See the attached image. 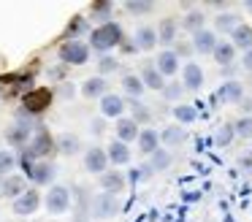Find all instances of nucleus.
Instances as JSON below:
<instances>
[{
  "label": "nucleus",
  "instance_id": "nucleus-30",
  "mask_svg": "<svg viewBox=\"0 0 252 222\" xmlns=\"http://www.w3.org/2000/svg\"><path fill=\"white\" fill-rule=\"evenodd\" d=\"M125 106L130 108V119L138 125V127L152 122V111H149L147 103H141V100H125Z\"/></svg>",
  "mask_w": 252,
  "mask_h": 222
},
{
  "label": "nucleus",
  "instance_id": "nucleus-26",
  "mask_svg": "<svg viewBox=\"0 0 252 222\" xmlns=\"http://www.w3.org/2000/svg\"><path fill=\"white\" fill-rule=\"evenodd\" d=\"M55 149L60 152L63 157H73V155H79V149H82V138L73 135V133H63L60 138L55 141Z\"/></svg>",
  "mask_w": 252,
  "mask_h": 222
},
{
  "label": "nucleus",
  "instance_id": "nucleus-1",
  "mask_svg": "<svg viewBox=\"0 0 252 222\" xmlns=\"http://www.w3.org/2000/svg\"><path fill=\"white\" fill-rule=\"evenodd\" d=\"M125 41L122 35V27L117 22H106V25H98L93 32H90V49H95L98 54H109L111 49H117L120 43Z\"/></svg>",
  "mask_w": 252,
  "mask_h": 222
},
{
  "label": "nucleus",
  "instance_id": "nucleus-11",
  "mask_svg": "<svg viewBox=\"0 0 252 222\" xmlns=\"http://www.w3.org/2000/svg\"><path fill=\"white\" fill-rule=\"evenodd\" d=\"M155 68H158V73L163 76V79H174L182 65H179V57L174 54V49H163V52L158 54V60H155Z\"/></svg>",
  "mask_w": 252,
  "mask_h": 222
},
{
  "label": "nucleus",
  "instance_id": "nucleus-48",
  "mask_svg": "<svg viewBox=\"0 0 252 222\" xmlns=\"http://www.w3.org/2000/svg\"><path fill=\"white\" fill-rule=\"evenodd\" d=\"M241 65H244L247 73H252V49H250V52H244V57H241Z\"/></svg>",
  "mask_w": 252,
  "mask_h": 222
},
{
  "label": "nucleus",
  "instance_id": "nucleus-10",
  "mask_svg": "<svg viewBox=\"0 0 252 222\" xmlns=\"http://www.w3.org/2000/svg\"><path fill=\"white\" fill-rule=\"evenodd\" d=\"M106 168H109V157H106V149L103 146H90L87 152H84V171L90 173H106Z\"/></svg>",
  "mask_w": 252,
  "mask_h": 222
},
{
  "label": "nucleus",
  "instance_id": "nucleus-13",
  "mask_svg": "<svg viewBox=\"0 0 252 222\" xmlns=\"http://www.w3.org/2000/svg\"><path fill=\"white\" fill-rule=\"evenodd\" d=\"M241 97H244V84L236 79H228L220 84L217 95L212 97V100H220V103H241Z\"/></svg>",
  "mask_w": 252,
  "mask_h": 222
},
{
  "label": "nucleus",
  "instance_id": "nucleus-28",
  "mask_svg": "<svg viewBox=\"0 0 252 222\" xmlns=\"http://www.w3.org/2000/svg\"><path fill=\"white\" fill-rule=\"evenodd\" d=\"M144 81L138 79V73H125L122 76V92L127 95V100H141V95H144Z\"/></svg>",
  "mask_w": 252,
  "mask_h": 222
},
{
  "label": "nucleus",
  "instance_id": "nucleus-47",
  "mask_svg": "<svg viewBox=\"0 0 252 222\" xmlns=\"http://www.w3.org/2000/svg\"><path fill=\"white\" fill-rule=\"evenodd\" d=\"M120 49H122L125 54H136V52H138L136 43H133V38H130V41H122V43H120Z\"/></svg>",
  "mask_w": 252,
  "mask_h": 222
},
{
  "label": "nucleus",
  "instance_id": "nucleus-29",
  "mask_svg": "<svg viewBox=\"0 0 252 222\" xmlns=\"http://www.w3.org/2000/svg\"><path fill=\"white\" fill-rule=\"evenodd\" d=\"M230 43H233V49H241V52H250V49H252V27L241 22V25L236 27L233 32H230Z\"/></svg>",
  "mask_w": 252,
  "mask_h": 222
},
{
  "label": "nucleus",
  "instance_id": "nucleus-51",
  "mask_svg": "<svg viewBox=\"0 0 252 222\" xmlns=\"http://www.w3.org/2000/svg\"><path fill=\"white\" fill-rule=\"evenodd\" d=\"M49 76H52V79H60V76H65V68H63V65H60V68L49 70Z\"/></svg>",
  "mask_w": 252,
  "mask_h": 222
},
{
  "label": "nucleus",
  "instance_id": "nucleus-18",
  "mask_svg": "<svg viewBox=\"0 0 252 222\" xmlns=\"http://www.w3.org/2000/svg\"><path fill=\"white\" fill-rule=\"evenodd\" d=\"M133 43H136L138 52H152L158 46V30L149 25H141L136 32H133Z\"/></svg>",
  "mask_w": 252,
  "mask_h": 222
},
{
  "label": "nucleus",
  "instance_id": "nucleus-46",
  "mask_svg": "<svg viewBox=\"0 0 252 222\" xmlns=\"http://www.w3.org/2000/svg\"><path fill=\"white\" fill-rule=\"evenodd\" d=\"M103 125H106V119H103V117H98V119H93V125H90V127H93V133H95V135H100V133H103Z\"/></svg>",
  "mask_w": 252,
  "mask_h": 222
},
{
  "label": "nucleus",
  "instance_id": "nucleus-45",
  "mask_svg": "<svg viewBox=\"0 0 252 222\" xmlns=\"http://www.w3.org/2000/svg\"><path fill=\"white\" fill-rule=\"evenodd\" d=\"M190 52H192V46H190V43H176V49H174V54H176V57H187Z\"/></svg>",
  "mask_w": 252,
  "mask_h": 222
},
{
  "label": "nucleus",
  "instance_id": "nucleus-15",
  "mask_svg": "<svg viewBox=\"0 0 252 222\" xmlns=\"http://www.w3.org/2000/svg\"><path fill=\"white\" fill-rule=\"evenodd\" d=\"M182 87H185V92H195L203 87V68L198 63H185L182 65Z\"/></svg>",
  "mask_w": 252,
  "mask_h": 222
},
{
  "label": "nucleus",
  "instance_id": "nucleus-12",
  "mask_svg": "<svg viewBox=\"0 0 252 222\" xmlns=\"http://www.w3.org/2000/svg\"><path fill=\"white\" fill-rule=\"evenodd\" d=\"M120 211V198L117 195H109V192H100L98 198L93 200V214L98 220H106V217H114Z\"/></svg>",
  "mask_w": 252,
  "mask_h": 222
},
{
  "label": "nucleus",
  "instance_id": "nucleus-9",
  "mask_svg": "<svg viewBox=\"0 0 252 222\" xmlns=\"http://www.w3.org/2000/svg\"><path fill=\"white\" fill-rule=\"evenodd\" d=\"M38 206H41V195H38V190L28 187L17 200H14V214H19V217H30V214H35V211H38Z\"/></svg>",
  "mask_w": 252,
  "mask_h": 222
},
{
  "label": "nucleus",
  "instance_id": "nucleus-42",
  "mask_svg": "<svg viewBox=\"0 0 252 222\" xmlns=\"http://www.w3.org/2000/svg\"><path fill=\"white\" fill-rule=\"evenodd\" d=\"M233 133L239 138H252V117H241L233 122Z\"/></svg>",
  "mask_w": 252,
  "mask_h": 222
},
{
  "label": "nucleus",
  "instance_id": "nucleus-52",
  "mask_svg": "<svg viewBox=\"0 0 252 222\" xmlns=\"http://www.w3.org/2000/svg\"><path fill=\"white\" fill-rule=\"evenodd\" d=\"M244 8H247V11H250V14H252V0H247V3H244Z\"/></svg>",
  "mask_w": 252,
  "mask_h": 222
},
{
  "label": "nucleus",
  "instance_id": "nucleus-31",
  "mask_svg": "<svg viewBox=\"0 0 252 222\" xmlns=\"http://www.w3.org/2000/svg\"><path fill=\"white\" fill-rule=\"evenodd\" d=\"M239 14H230V11H225V14H217L214 16V32H233L236 27H239Z\"/></svg>",
  "mask_w": 252,
  "mask_h": 222
},
{
  "label": "nucleus",
  "instance_id": "nucleus-16",
  "mask_svg": "<svg viewBox=\"0 0 252 222\" xmlns=\"http://www.w3.org/2000/svg\"><path fill=\"white\" fill-rule=\"evenodd\" d=\"M79 92H82L84 97H90V100H100V97L109 92V81H106L103 76H90V79L82 81Z\"/></svg>",
  "mask_w": 252,
  "mask_h": 222
},
{
  "label": "nucleus",
  "instance_id": "nucleus-21",
  "mask_svg": "<svg viewBox=\"0 0 252 222\" xmlns=\"http://www.w3.org/2000/svg\"><path fill=\"white\" fill-rule=\"evenodd\" d=\"M136 144H138V152H141V155H152V152L160 149V133L152 127H141Z\"/></svg>",
  "mask_w": 252,
  "mask_h": 222
},
{
  "label": "nucleus",
  "instance_id": "nucleus-6",
  "mask_svg": "<svg viewBox=\"0 0 252 222\" xmlns=\"http://www.w3.org/2000/svg\"><path fill=\"white\" fill-rule=\"evenodd\" d=\"M28 179L33 184H38V187H46V184H55L57 179V165L49 160H35L33 168L28 171Z\"/></svg>",
  "mask_w": 252,
  "mask_h": 222
},
{
  "label": "nucleus",
  "instance_id": "nucleus-41",
  "mask_svg": "<svg viewBox=\"0 0 252 222\" xmlns=\"http://www.w3.org/2000/svg\"><path fill=\"white\" fill-rule=\"evenodd\" d=\"M14 165H17V157H14L11 152L0 149V176H11Z\"/></svg>",
  "mask_w": 252,
  "mask_h": 222
},
{
  "label": "nucleus",
  "instance_id": "nucleus-49",
  "mask_svg": "<svg viewBox=\"0 0 252 222\" xmlns=\"http://www.w3.org/2000/svg\"><path fill=\"white\" fill-rule=\"evenodd\" d=\"M57 92H60L63 97H71L76 90H73V84H60V87H57Z\"/></svg>",
  "mask_w": 252,
  "mask_h": 222
},
{
  "label": "nucleus",
  "instance_id": "nucleus-36",
  "mask_svg": "<svg viewBox=\"0 0 252 222\" xmlns=\"http://www.w3.org/2000/svg\"><path fill=\"white\" fill-rule=\"evenodd\" d=\"M114 70H120V60L117 57H111V54H100L98 57V76H109V73H114Z\"/></svg>",
  "mask_w": 252,
  "mask_h": 222
},
{
  "label": "nucleus",
  "instance_id": "nucleus-24",
  "mask_svg": "<svg viewBox=\"0 0 252 222\" xmlns=\"http://www.w3.org/2000/svg\"><path fill=\"white\" fill-rule=\"evenodd\" d=\"M125 184H127V179L122 176L120 171H106V173H100V190H103V192H109V195L122 192V190H125Z\"/></svg>",
  "mask_w": 252,
  "mask_h": 222
},
{
  "label": "nucleus",
  "instance_id": "nucleus-39",
  "mask_svg": "<svg viewBox=\"0 0 252 222\" xmlns=\"http://www.w3.org/2000/svg\"><path fill=\"white\" fill-rule=\"evenodd\" d=\"M182 95H185L182 81H165V87H163V97H165V100H182Z\"/></svg>",
  "mask_w": 252,
  "mask_h": 222
},
{
  "label": "nucleus",
  "instance_id": "nucleus-3",
  "mask_svg": "<svg viewBox=\"0 0 252 222\" xmlns=\"http://www.w3.org/2000/svg\"><path fill=\"white\" fill-rule=\"evenodd\" d=\"M22 152H25L28 157H33V160H44L46 155H52V152H55V138H52V133L44 127V125H41V127L33 133L30 144L25 146Z\"/></svg>",
  "mask_w": 252,
  "mask_h": 222
},
{
  "label": "nucleus",
  "instance_id": "nucleus-35",
  "mask_svg": "<svg viewBox=\"0 0 252 222\" xmlns=\"http://www.w3.org/2000/svg\"><path fill=\"white\" fill-rule=\"evenodd\" d=\"M111 8H114V3H109V0H98V3L90 5V19H103L100 25H106V22H109Z\"/></svg>",
  "mask_w": 252,
  "mask_h": 222
},
{
  "label": "nucleus",
  "instance_id": "nucleus-19",
  "mask_svg": "<svg viewBox=\"0 0 252 222\" xmlns=\"http://www.w3.org/2000/svg\"><path fill=\"white\" fill-rule=\"evenodd\" d=\"M114 133H117V141H122V144H133V141L138 138V133H141V127H138L130 117H120L117 125H114Z\"/></svg>",
  "mask_w": 252,
  "mask_h": 222
},
{
  "label": "nucleus",
  "instance_id": "nucleus-50",
  "mask_svg": "<svg viewBox=\"0 0 252 222\" xmlns=\"http://www.w3.org/2000/svg\"><path fill=\"white\" fill-rule=\"evenodd\" d=\"M241 111H247L244 117H252V97H241Z\"/></svg>",
  "mask_w": 252,
  "mask_h": 222
},
{
  "label": "nucleus",
  "instance_id": "nucleus-38",
  "mask_svg": "<svg viewBox=\"0 0 252 222\" xmlns=\"http://www.w3.org/2000/svg\"><path fill=\"white\" fill-rule=\"evenodd\" d=\"M84 30H87V19H84V16H73L71 27L63 32V38H65V41H76V35H82Z\"/></svg>",
  "mask_w": 252,
  "mask_h": 222
},
{
  "label": "nucleus",
  "instance_id": "nucleus-7",
  "mask_svg": "<svg viewBox=\"0 0 252 222\" xmlns=\"http://www.w3.org/2000/svg\"><path fill=\"white\" fill-rule=\"evenodd\" d=\"M41 125H25V122H14L11 127L6 130V141L11 146H17V149H25V146L30 144V138H33V133L38 130Z\"/></svg>",
  "mask_w": 252,
  "mask_h": 222
},
{
  "label": "nucleus",
  "instance_id": "nucleus-37",
  "mask_svg": "<svg viewBox=\"0 0 252 222\" xmlns=\"http://www.w3.org/2000/svg\"><path fill=\"white\" fill-rule=\"evenodd\" d=\"M125 11L127 14H133V16H149L155 11V3H141V0H130V3H125Z\"/></svg>",
  "mask_w": 252,
  "mask_h": 222
},
{
  "label": "nucleus",
  "instance_id": "nucleus-8",
  "mask_svg": "<svg viewBox=\"0 0 252 222\" xmlns=\"http://www.w3.org/2000/svg\"><path fill=\"white\" fill-rule=\"evenodd\" d=\"M125 97L117 95V92H106L103 97H100V117L103 119H120L125 117Z\"/></svg>",
  "mask_w": 252,
  "mask_h": 222
},
{
  "label": "nucleus",
  "instance_id": "nucleus-20",
  "mask_svg": "<svg viewBox=\"0 0 252 222\" xmlns=\"http://www.w3.org/2000/svg\"><path fill=\"white\" fill-rule=\"evenodd\" d=\"M190 46H192V52H198V54H212L214 46H217V32H214V30L195 32L192 41H190Z\"/></svg>",
  "mask_w": 252,
  "mask_h": 222
},
{
  "label": "nucleus",
  "instance_id": "nucleus-22",
  "mask_svg": "<svg viewBox=\"0 0 252 222\" xmlns=\"http://www.w3.org/2000/svg\"><path fill=\"white\" fill-rule=\"evenodd\" d=\"M138 79L144 81V87H147V90H155V92H163V87H165V79L158 73L155 63H144V68H141V73H138Z\"/></svg>",
  "mask_w": 252,
  "mask_h": 222
},
{
  "label": "nucleus",
  "instance_id": "nucleus-5",
  "mask_svg": "<svg viewBox=\"0 0 252 222\" xmlns=\"http://www.w3.org/2000/svg\"><path fill=\"white\" fill-rule=\"evenodd\" d=\"M46 211L49 214H65L71 209V190L65 184H52L49 192H46Z\"/></svg>",
  "mask_w": 252,
  "mask_h": 222
},
{
  "label": "nucleus",
  "instance_id": "nucleus-27",
  "mask_svg": "<svg viewBox=\"0 0 252 222\" xmlns=\"http://www.w3.org/2000/svg\"><path fill=\"white\" fill-rule=\"evenodd\" d=\"M212 57H214V63H217V65L230 68V65L236 63V49H233V43H230V41H217Z\"/></svg>",
  "mask_w": 252,
  "mask_h": 222
},
{
  "label": "nucleus",
  "instance_id": "nucleus-25",
  "mask_svg": "<svg viewBox=\"0 0 252 222\" xmlns=\"http://www.w3.org/2000/svg\"><path fill=\"white\" fill-rule=\"evenodd\" d=\"M106 157H109L111 165H127V162H130V149H127V144H122V141L114 138L106 146Z\"/></svg>",
  "mask_w": 252,
  "mask_h": 222
},
{
  "label": "nucleus",
  "instance_id": "nucleus-2",
  "mask_svg": "<svg viewBox=\"0 0 252 222\" xmlns=\"http://www.w3.org/2000/svg\"><path fill=\"white\" fill-rule=\"evenodd\" d=\"M49 106H52V90H46V87H35V90H30V92L22 95V106L19 108H25L30 117L38 119Z\"/></svg>",
  "mask_w": 252,
  "mask_h": 222
},
{
  "label": "nucleus",
  "instance_id": "nucleus-4",
  "mask_svg": "<svg viewBox=\"0 0 252 222\" xmlns=\"http://www.w3.org/2000/svg\"><path fill=\"white\" fill-rule=\"evenodd\" d=\"M57 54H60V60L65 65H87L93 49H90L84 41H79V38H76V41H63Z\"/></svg>",
  "mask_w": 252,
  "mask_h": 222
},
{
  "label": "nucleus",
  "instance_id": "nucleus-43",
  "mask_svg": "<svg viewBox=\"0 0 252 222\" xmlns=\"http://www.w3.org/2000/svg\"><path fill=\"white\" fill-rule=\"evenodd\" d=\"M152 168H149V162H147V165H138V168H133V171H130V182L133 184H136V182H144V179H149V176H152Z\"/></svg>",
  "mask_w": 252,
  "mask_h": 222
},
{
  "label": "nucleus",
  "instance_id": "nucleus-32",
  "mask_svg": "<svg viewBox=\"0 0 252 222\" xmlns=\"http://www.w3.org/2000/svg\"><path fill=\"white\" fill-rule=\"evenodd\" d=\"M182 27L195 35V32L206 30V16H203L201 11H190V14H185V19H182Z\"/></svg>",
  "mask_w": 252,
  "mask_h": 222
},
{
  "label": "nucleus",
  "instance_id": "nucleus-14",
  "mask_svg": "<svg viewBox=\"0 0 252 222\" xmlns=\"http://www.w3.org/2000/svg\"><path fill=\"white\" fill-rule=\"evenodd\" d=\"M158 30V43L165 49H171V43H176V32H179V19L176 16H165L160 19V25L155 27Z\"/></svg>",
  "mask_w": 252,
  "mask_h": 222
},
{
  "label": "nucleus",
  "instance_id": "nucleus-40",
  "mask_svg": "<svg viewBox=\"0 0 252 222\" xmlns=\"http://www.w3.org/2000/svg\"><path fill=\"white\" fill-rule=\"evenodd\" d=\"M233 138H236V133H233V122H228V125H222V127L217 130V135H214V144H217V146H228Z\"/></svg>",
  "mask_w": 252,
  "mask_h": 222
},
{
  "label": "nucleus",
  "instance_id": "nucleus-34",
  "mask_svg": "<svg viewBox=\"0 0 252 222\" xmlns=\"http://www.w3.org/2000/svg\"><path fill=\"white\" fill-rule=\"evenodd\" d=\"M171 162H174V157H171L168 149H158L149 155V168L152 171H165V168H171Z\"/></svg>",
  "mask_w": 252,
  "mask_h": 222
},
{
  "label": "nucleus",
  "instance_id": "nucleus-17",
  "mask_svg": "<svg viewBox=\"0 0 252 222\" xmlns=\"http://www.w3.org/2000/svg\"><path fill=\"white\" fill-rule=\"evenodd\" d=\"M25 190H28V182H25V176H19V173H11V176H6L0 182V195H3V198L17 200Z\"/></svg>",
  "mask_w": 252,
  "mask_h": 222
},
{
  "label": "nucleus",
  "instance_id": "nucleus-23",
  "mask_svg": "<svg viewBox=\"0 0 252 222\" xmlns=\"http://www.w3.org/2000/svg\"><path fill=\"white\" fill-rule=\"evenodd\" d=\"M187 141V130L182 127V125H168V127H163V133H160V144H165L168 149H176V146H182Z\"/></svg>",
  "mask_w": 252,
  "mask_h": 222
},
{
  "label": "nucleus",
  "instance_id": "nucleus-44",
  "mask_svg": "<svg viewBox=\"0 0 252 222\" xmlns=\"http://www.w3.org/2000/svg\"><path fill=\"white\" fill-rule=\"evenodd\" d=\"M239 165H241V171L252 173V152H244V155L239 157Z\"/></svg>",
  "mask_w": 252,
  "mask_h": 222
},
{
  "label": "nucleus",
  "instance_id": "nucleus-33",
  "mask_svg": "<svg viewBox=\"0 0 252 222\" xmlns=\"http://www.w3.org/2000/svg\"><path fill=\"white\" fill-rule=\"evenodd\" d=\"M174 119H176V125H192V122L198 119L195 106H187V103H179V106H174Z\"/></svg>",
  "mask_w": 252,
  "mask_h": 222
}]
</instances>
